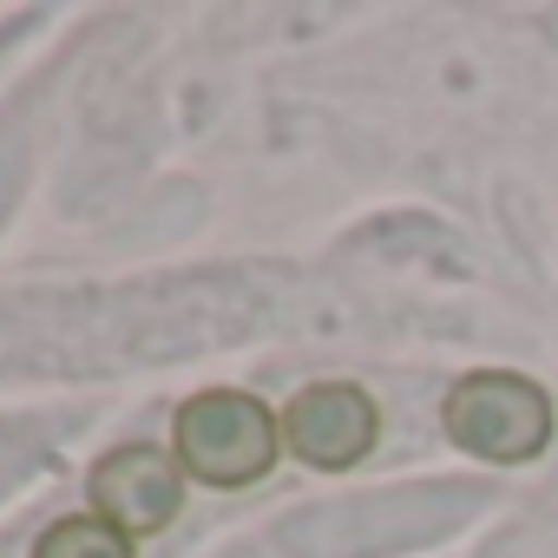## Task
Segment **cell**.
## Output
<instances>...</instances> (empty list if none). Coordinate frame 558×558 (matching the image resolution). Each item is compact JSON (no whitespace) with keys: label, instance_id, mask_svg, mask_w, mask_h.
Returning <instances> with one entry per match:
<instances>
[{"label":"cell","instance_id":"cell-4","mask_svg":"<svg viewBox=\"0 0 558 558\" xmlns=\"http://www.w3.org/2000/svg\"><path fill=\"white\" fill-rule=\"evenodd\" d=\"M381 440V408L355 381H310L283 408V447L316 473H349Z\"/></svg>","mask_w":558,"mask_h":558},{"label":"cell","instance_id":"cell-3","mask_svg":"<svg viewBox=\"0 0 558 558\" xmlns=\"http://www.w3.org/2000/svg\"><path fill=\"white\" fill-rule=\"evenodd\" d=\"M184 466L171 447H151V440H125L112 453L93 460L86 473V499L106 525H119L125 538H145V532H165L184 506Z\"/></svg>","mask_w":558,"mask_h":558},{"label":"cell","instance_id":"cell-2","mask_svg":"<svg viewBox=\"0 0 558 558\" xmlns=\"http://www.w3.org/2000/svg\"><path fill=\"white\" fill-rule=\"evenodd\" d=\"M440 427L460 453H480L493 466H525L551 447V401L532 375L512 368H480L447 388Z\"/></svg>","mask_w":558,"mask_h":558},{"label":"cell","instance_id":"cell-1","mask_svg":"<svg viewBox=\"0 0 558 558\" xmlns=\"http://www.w3.org/2000/svg\"><path fill=\"white\" fill-rule=\"evenodd\" d=\"M171 453L197 486H217V493L256 486L276 466V453H283V414H269V401L243 388H204L178 401Z\"/></svg>","mask_w":558,"mask_h":558},{"label":"cell","instance_id":"cell-5","mask_svg":"<svg viewBox=\"0 0 558 558\" xmlns=\"http://www.w3.org/2000/svg\"><path fill=\"white\" fill-rule=\"evenodd\" d=\"M34 558H132V538L99 512H66L34 538Z\"/></svg>","mask_w":558,"mask_h":558}]
</instances>
